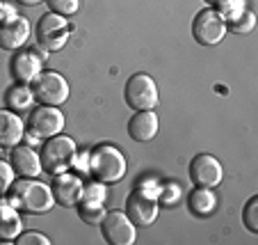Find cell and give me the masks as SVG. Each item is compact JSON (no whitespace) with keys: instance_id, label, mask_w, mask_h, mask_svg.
Returning <instances> with one entry per match:
<instances>
[{"instance_id":"6da1fadb","label":"cell","mask_w":258,"mask_h":245,"mask_svg":"<svg viewBox=\"0 0 258 245\" xmlns=\"http://www.w3.org/2000/svg\"><path fill=\"white\" fill-rule=\"evenodd\" d=\"M7 202L16 206L19 211L30 213V216H39L48 213L55 206V197L48 183L37 181L34 177H21L14 181L7 190Z\"/></svg>"},{"instance_id":"7a4b0ae2","label":"cell","mask_w":258,"mask_h":245,"mask_svg":"<svg viewBox=\"0 0 258 245\" xmlns=\"http://www.w3.org/2000/svg\"><path fill=\"white\" fill-rule=\"evenodd\" d=\"M126 156L114 144H98L94 152H89L87 172L94 177V181L101 183H119L126 177Z\"/></svg>"},{"instance_id":"3957f363","label":"cell","mask_w":258,"mask_h":245,"mask_svg":"<svg viewBox=\"0 0 258 245\" xmlns=\"http://www.w3.org/2000/svg\"><path fill=\"white\" fill-rule=\"evenodd\" d=\"M41 167H44L48 174H62V172H69V167H73L76 163V156H78V144L76 140L69 135H57L48 137L41 147Z\"/></svg>"},{"instance_id":"277c9868","label":"cell","mask_w":258,"mask_h":245,"mask_svg":"<svg viewBox=\"0 0 258 245\" xmlns=\"http://www.w3.org/2000/svg\"><path fill=\"white\" fill-rule=\"evenodd\" d=\"M158 188H149L146 186H137L131 195L126 197V216L133 220L135 227H149L156 222L158 218Z\"/></svg>"},{"instance_id":"5b68a950","label":"cell","mask_w":258,"mask_h":245,"mask_svg":"<svg viewBox=\"0 0 258 245\" xmlns=\"http://www.w3.org/2000/svg\"><path fill=\"white\" fill-rule=\"evenodd\" d=\"M69 32H71L69 21L55 12H48L37 23V48L46 51V53H57L67 46Z\"/></svg>"},{"instance_id":"8992f818","label":"cell","mask_w":258,"mask_h":245,"mask_svg":"<svg viewBox=\"0 0 258 245\" xmlns=\"http://www.w3.org/2000/svg\"><path fill=\"white\" fill-rule=\"evenodd\" d=\"M123 99L131 106V110H153L160 101L158 85L149 74H133L123 89Z\"/></svg>"},{"instance_id":"52a82bcc","label":"cell","mask_w":258,"mask_h":245,"mask_svg":"<svg viewBox=\"0 0 258 245\" xmlns=\"http://www.w3.org/2000/svg\"><path fill=\"white\" fill-rule=\"evenodd\" d=\"M226 30H229L226 28V21L219 16V12L215 7H208V10H201L195 16L192 37L201 46H217L226 37Z\"/></svg>"},{"instance_id":"ba28073f","label":"cell","mask_w":258,"mask_h":245,"mask_svg":"<svg viewBox=\"0 0 258 245\" xmlns=\"http://www.w3.org/2000/svg\"><path fill=\"white\" fill-rule=\"evenodd\" d=\"M34 99H39L44 106H62L69 99V83L57 71H41L39 78L32 83Z\"/></svg>"},{"instance_id":"9c48e42d","label":"cell","mask_w":258,"mask_h":245,"mask_svg":"<svg viewBox=\"0 0 258 245\" xmlns=\"http://www.w3.org/2000/svg\"><path fill=\"white\" fill-rule=\"evenodd\" d=\"M101 225V234L110 245H133L135 243V225L126 216V211H105Z\"/></svg>"},{"instance_id":"30bf717a","label":"cell","mask_w":258,"mask_h":245,"mask_svg":"<svg viewBox=\"0 0 258 245\" xmlns=\"http://www.w3.org/2000/svg\"><path fill=\"white\" fill-rule=\"evenodd\" d=\"M190 179L195 188H217L224 179L222 163L210 154H199L190 163Z\"/></svg>"},{"instance_id":"8fae6325","label":"cell","mask_w":258,"mask_h":245,"mask_svg":"<svg viewBox=\"0 0 258 245\" xmlns=\"http://www.w3.org/2000/svg\"><path fill=\"white\" fill-rule=\"evenodd\" d=\"M28 124L34 135H39L41 140H48V137L62 133L64 115H62V110H57V106H44V103H41L39 108H34L32 113H30Z\"/></svg>"},{"instance_id":"7c38bea8","label":"cell","mask_w":258,"mask_h":245,"mask_svg":"<svg viewBox=\"0 0 258 245\" xmlns=\"http://www.w3.org/2000/svg\"><path fill=\"white\" fill-rule=\"evenodd\" d=\"M83 179L78 174H69V172H62V174H55L53 179V197H55V204L59 206H67V209H73V206L80 202L83 197Z\"/></svg>"},{"instance_id":"4fadbf2b","label":"cell","mask_w":258,"mask_h":245,"mask_svg":"<svg viewBox=\"0 0 258 245\" xmlns=\"http://www.w3.org/2000/svg\"><path fill=\"white\" fill-rule=\"evenodd\" d=\"M30 37V21L21 14L0 21V48L19 51Z\"/></svg>"},{"instance_id":"5bb4252c","label":"cell","mask_w":258,"mask_h":245,"mask_svg":"<svg viewBox=\"0 0 258 245\" xmlns=\"http://www.w3.org/2000/svg\"><path fill=\"white\" fill-rule=\"evenodd\" d=\"M12 76H14L16 83H23V85H32L34 80L39 78V74L44 71L41 67V58L34 51H21L12 58Z\"/></svg>"},{"instance_id":"9a60e30c","label":"cell","mask_w":258,"mask_h":245,"mask_svg":"<svg viewBox=\"0 0 258 245\" xmlns=\"http://www.w3.org/2000/svg\"><path fill=\"white\" fill-rule=\"evenodd\" d=\"M12 167L19 177H39L41 167V156L34 152L28 144H16L12 147V158H10Z\"/></svg>"},{"instance_id":"2e32d148","label":"cell","mask_w":258,"mask_h":245,"mask_svg":"<svg viewBox=\"0 0 258 245\" xmlns=\"http://www.w3.org/2000/svg\"><path fill=\"white\" fill-rule=\"evenodd\" d=\"M158 128H160V122L153 110H137L128 122V135L135 142H149L158 135Z\"/></svg>"},{"instance_id":"e0dca14e","label":"cell","mask_w":258,"mask_h":245,"mask_svg":"<svg viewBox=\"0 0 258 245\" xmlns=\"http://www.w3.org/2000/svg\"><path fill=\"white\" fill-rule=\"evenodd\" d=\"M23 119L19 117V113H12L10 108H0V147H16L23 140Z\"/></svg>"},{"instance_id":"ac0fdd59","label":"cell","mask_w":258,"mask_h":245,"mask_svg":"<svg viewBox=\"0 0 258 245\" xmlns=\"http://www.w3.org/2000/svg\"><path fill=\"white\" fill-rule=\"evenodd\" d=\"M21 213L7 200L0 202V243H12L21 234Z\"/></svg>"},{"instance_id":"d6986e66","label":"cell","mask_w":258,"mask_h":245,"mask_svg":"<svg viewBox=\"0 0 258 245\" xmlns=\"http://www.w3.org/2000/svg\"><path fill=\"white\" fill-rule=\"evenodd\" d=\"M34 103V92L30 85L16 83L7 89L5 94V106L12 110V113H23V110H30Z\"/></svg>"},{"instance_id":"ffe728a7","label":"cell","mask_w":258,"mask_h":245,"mask_svg":"<svg viewBox=\"0 0 258 245\" xmlns=\"http://www.w3.org/2000/svg\"><path fill=\"white\" fill-rule=\"evenodd\" d=\"M187 206H190V211L195 213V216L204 218V216H210V213L215 211L217 197H215L213 188H195V190L190 192V202H187Z\"/></svg>"},{"instance_id":"44dd1931","label":"cell","mask_w":258,"mask_h":245,"mask_svg":"<svg viewBox=\"0 0 258 245\" xmlns=\"http://www.w3.org/2000/svg\"><path fill=\"white\" fill-rule=\"evenodd\" d=\"M76 209H78L80 220L87 222V225H98V222L103 220V216H105V206H103V202L80 200L78 204H76Z\"/></svg>"},{"instance_id":"7402d4cb","label":"cell","mask_w":258,"mask_h":245,"mask_svg":"<svg viewBox=\"0 0 258 245\" xmlns=\"http://www.w3.org/2000/svg\"><path fill=\"white\" fill-rule=\"evenodd\" d=\"M215 10L219 12V16H222L226 23L240 19V16L247 12L244 10V0H217V3H215Z\"/></svg>"},{"instance_id":"603a6c76","label":"cell","mask_w":258,"mask_h":245,"mask_svg":"<svg viewBox=\"0 0 258 245\" xmlns=\"http://www.w3.org/2000/svg\"><path fill=\"white\" fill-rule=\"evenodd\" d=\"M242 220H244V227H247L251 234H258V197H251V200L244 204Z\"/></svg>"},{"instance_id":"cb8c5ba5","label":"cell","mask_w":258,"mask_h":245,"mask_svg":"<svg viewBox=\"0 0 258 245\" xmlns=\"http://www.w3.org/2000/svg\"><path fill=\"white\" fill-rule=\"evenodd\" d=\"M226 28H229L231 32H235V34H247V32H251V30L256 28V16H253L251 12H244L240 19L226 23Z\"/></svg>"},{"instance_id":"d4e9b609","label":"cell","mask_w":258,"mask_h":245,"mask_svg":"<svg viewBox=\"0 0 258 245\" xmlns=\"http://www.w3.org/2000/svg\"><path fill=\"white\" fill-rule=\"evenodd\" d=\"M50 7V12L59 16H73L80 7V0H46Z\"/></svg>"},{"instance_id":"484cf974","label":"cell","mask_w":258,"mask_h":245,"mask_svg":"<svg viewBox=\"0 0 258 245\" xmlns=\"http://www.w3.org/2000/svg\"><path fill=\"white\" fill-rule=\"evenodd\" d=\"M14 167H12V163L7 161H0V195H7V190H10V186L14 183Z\"/></svg>"},{"instance_id":"4316f807","label":"cell","mask_w":258,"mask_h":245,"mask_svg":"<svg viewBox=\"0 0 258 245\" xmlns=\"http://www.w3.org/2000/svg\"><path fill=\"white\" fill-rule=\"evenodd\" d=\"M16 243L19 245H50V238H46L39 231H25V234L16 236Z\"/></svg>"},{"instance_id":"83f0119b","label":"cell","mask_w":258,"mask_h":245,"mask_svg":"<svg viewBox=\"0 0 258 245\" xmlns=\"http://www.w3.org/2000/svg\"><path fill=\"white\" fill-rule=\"evenodd\" d=\"M176 197H178V188L176 186H169V192H162V200H165V204H174Z\"/></svg>"},{"instance_id":"f1b7e54d","label":"cell","mask_w":258,"mask_h":245,"mask_svg":"<svg viewBox=\"0 0 258 245\" xmlns=\"http://www.w3.org/2000/svg\"><path fill=\"white\" fill-rule=\"evenodd\" d=\"M16 3H21L25 7H34V5H39V3H46V0H16Z\"/></svg>"},{"instance_id":"f546056e","label":"cell","mask_w":258,"mask_h":245,"mask_svg":"<svg viewBox=\"0 0 258 245\" xmlns=\"http://www.w3.org/2000/svg\"><path fill=\"white\" fill-rule=\"evenodd\" d=\"M206 3H210V5H215V3H217V0H206Z\"/></svg>"},{"instance_id":"4dcf8cb0","label":"cell","mask_w":258,"mask_h":245,"mask_svg":"<svg viewBox=\"0 0 258 245\" xmlns=\"http://www.w3.org/2000/svg\"><path fill=\"white\" fill-rule=\"evenodd\" d=\"M0 202H3V195H0Z\"/></svg>"},{"instance_id":"1f68e13d","label":"cell","mask_w":258,"mask_h":245,"mask_svg":"<svg viewBox=\"0 0 258 245\" xmlns=\"http://www.w3.org/2000/svg\"><path fill=\"white\" fill-rule=\"evenodd\" d=\"M0 5H3V0H0Z\"/></svg>"}]
</instances>
